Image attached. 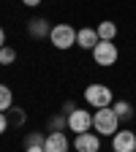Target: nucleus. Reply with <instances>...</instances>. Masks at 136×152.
<instances>
[{
    "label": "nucleus",
    "instance_id": "nucleus-20",
    "mask_svg": "<svg viewBox=\"0 0 136 152\" xmlns=\"http://www.w3.org/2000/svg\"><path fill=\"white\" fill-rule=\"evenodd\" d=\"M25 152H44V147H25Z\"/></svg>",
    "mask_w": 136,
    "mask_h": 152
},
{
    "label": "nucleus",
    "instance_id": "nucleus-16",
    "mask_svg": "<svg viewBox=\"0 0 136 152\" xmlns=\"http://www.w3.org/2000/svg\"><path fill=\"white\" fill-rule=\"evenodd\" d=\"M49 128H52V130H63V128H68V117H52V120H49Z\"/></svg>",
    "mask_w": 136,
    "mask_h": 152
},
{
    "label": "nucleus",
    "instance_id": "nucleus-8",
    "mask_svg": "<svg viewBox=\"0 0 136 152\" xmlns=\"http://www.w3.org/2000/svg\"><path fill=\"white\" fill-rule=\"evenodd\" d=\"M68 136L63 130H52L49 136H46V141H44V152H68Z\"/></svg>",
    "mask_w": 136,
    "mask_h": 152
},
{
    "label": "nucleus",
    "instance_id": "nucleus-17",
    "mask_svg": "<svg viewBox=\"0 0 136 152\" xmlns=\"http://www.w3.org/2000/svg\"><path fill=\"white\" fill-rule=\"evenodd\" d=\"M11 122L14 125H22L25 122V111L22 109H11Z\"/></svg>",
    "mask_w": 136,
    "mask_h": 152
},
{
    "label": "nucleus",
    "instance_id": "nucleus-3",
    "mask_svg": "<svg viewBox=\"0 0 136 152\" xmlns=\"http://www.w3.org/2000/svg\"><path fill=\"white\" fill-rule=\"evenodd\" d=\"M49 41L54 44V49H71L74 44H76V30L71 27V25H54L52 27V33H49Z\"/></svg>",
    "mask_w": 136,
    "mask_h": 152
},
{
    "label": "nucleus",
    "instance_id": "nucleus-7",
    "mask_svg": "<svg viewBox=\"0 0 136 152\" xmlns=\"http://www.w3.org/2000/svg\"><path fill=\"white\" fill-rule=\"evenodd\" d=\"M112 149L114 152H133L136 149V133L133 130H117L112 136Z\"/></svg>",
    "mask_w": 136,
    "mask_h": 152
},
{
    "label": "nucleus",
    "instance_id": "nucleus-2",
    "mask_svg": "<svg viewBox=\"0 0 136 152\" xmlns=\"http://www.w3.org/2000/svg\"><path fill=\"white\" fill-rule=\"evenodd\" d=\"M85 101L93 106V109H106V106H112V90L106 87V84H87L85 87Z\"/></svg>",
    "mask_w": 136,
    "mask_h": 152
},
{
    "label": "nucleus",
    "instance_id": "nucleus-22",
    "mask_svg": "<svg viewBox=\"0 0 136 152\" xmlns=\"http://www.w3.org/2000/svg\"><path fill=\"white\" fill-rule=\"evenodd\" d=\"M133 152H136V149H133Z\"/></svg>",
    "mask_w": 136,
    "mask_h": 152
},
{
    "label": "nucleus",
    "instance_id": "nucleus-5",
    "mask_svg": "<svg viewBox=\"0 0 136 152\" xmlns=\"http://www.w3.org/2000/svg\"><path fill=\"white\" fill-rule=\"evenodd\" d=\"M65 117H68V130H74L76 136H79V133H87L93 128V114L87 109H74Z\"/></svg>",
    "mask_w": 136,
    "mask_h": 152
},
{
    "label": "nucleus",
    "instance_id": "nucleus-15",
    "mask_svg": "<svg viewBox=\"0 0 136 152\" xmlns=\"http://www.w3.org/2000/svg\"><path fill=\"white\" fill-rule=\"evenodd\" d=\"M14 60H16V52L11 46H3V49H0V65H11Z\"/></svg>",
    "mask_w": 136,
    "mask_h": 152
},
{
    "label": "nucleus",
    "instance_id": "nucleus-19",
    "mask_svg": "<svg viewBox=\"0 0 136 152\" xmlns=\"http://www.w3.org/2000/svg\"><path fill=\"white\" fill-rule=\"evenodd\" d=\"M22 3H25V6H30V8H35L38 3H41V0H22Z\"/></svg>",
    "mask_w": 136,
    "mask_h": 152
},
{
    "label": "nucleus",
    "instance_id": "nucleus-4",
    "mask_svg": "<svg viewBox=\"0 0 136 152\" xmlns=\"http://www.w3.org/2000/svg\"><path fill=\"white\" fill-rule=\"evenodd\" d=\"M117 57H120V52H117V46H114L112 41H98V46L93 49V60H95V65H101V68L114 65Z\"/></svg>",
    "mask_w": 136,
    "mask_h": 152
},
{
    "label": "nucleus",
    "instance_id": "nucleus-14",
    "mask_svg": "<svg viewBox=\"0 0 136 152\" xmlns=\"http://www.w3.org/2000/svg\"><path fill=\"white\" fill-rule=\"evenodd\" d=\"M44 141H46V136H41V133H27L25 136V147H44Z\"/></svg>",
    "mask_w": 136,
    "mask_h": 152
},
{
    "label": "nucleus",
    "instance_id": "nucleus-11",
    "mask_svg": "<svg viewBox=\"0 0 136 152\" xmlns=\"http://www.w3.org/2000/svg\"><path fill=\"white\" fill-rule=\"evenodd\" d=\"M112 109H114V114L125 122V120H131L133 117V106L128 103V101H117V103H112Z\"/></svg>",
    "mask_w": 136,
    "mask_h": 152
},
{
    "label": "nucleus",
    "instance_id": "nucleus-18",
    "mask_svg": "<svg viewBox=\"0 0 136 152\" xmlns=\"http://www.w3.org/2000/svg\"><path fill=\"white\" fill-rule=\"evenodd\" d=\"M6 128H8V120H6V114H3V111H0V133H3Z\"/></svg>",
    "mask_w": 136,
    "mask_h": 152
},
{
    "label": "nucleus",
    "instance_id": "nucleus-21",
    "mask_svg": "<svg viewBox=\"0 0 136 152\" xmlns=\"http://www.w3.org/2000/svg\"><path fill=\"white\" fill-rule=\"evenodd\" d=\"M6 46V33H3V27H0V49Z\"/></svg>",
    "mask_w": 136,
    "mask_h": 152
},
{
    "label": "nucleus",
    "instance_id": "nucleus-12",
    "mask_svg": "<svg viewBox=\"0 0 136 152\" xmlns=\"http://www.w3.org/2000/svg\"><path fill=\"white\" fill-rule=\"evenodd\" d=\"M114 35H117V25H114V22L106 19V22L98 25V38H101V41H112Z\"/></svg>",
    "mask_w": 136,
    "mask_h": 152
},
{
    "label": "nucleus",
    "instance_id": "nucleus-6",
    "mask_svg": "<svg viewBox=\"0 0 136 152\" xmlns=\"http://www.w3.org/2000/svg\"><path fill=\"white\" fill-rule=\"evenodd\" d=\"M74 149L76 152H101V136L98 133H79L74 139Z\"/></svg>",
    "mask_w": 136,
    "mask_h": 152
},
{
    "label": "nucleus",
    "instance_id": "nucleus-13",
    "mask_svg": "<svg viewBox=\"0 0 136 152\" xmlns=\"http://www.w3.org/2000/svg\"><path fill=\"white\" fill-rule=\"evenodd\" d=\"M8 109H14V92L11 87L0 84V111H8Z\"/></svg>",
    "mask_w": 136,
    "mask_h": 152
},
{
    "label": "nucleus",
    "instance_id": "nucleus-1",
    "mask_svg": "<svg viewBox=\"0 0 136 152\" xmlns=\"http://www.w3.org/2000/svg\"><path fill=\"white\" fill-rule=\"evenodd\" d=\"M93 128L98 130V136H114L120 128V117L114 114V109H98L93 114Z\"/></svg>",
    "mask_w": 136,
    "mask_h": 152
},
{
    "label": "nucleus",
    "instance_id": "nucleus-10",
    "mask_svg": "<svg viewBox=\"0 0 136 152\" xmlns=\"http://www.w3.org/2000/svg\"><path fill=\"white\" fill-rule=\"evenodd\" d=\"M27 30H30V35H33V38H44V35H49V33H52V27H49L46 19H33V22L27 25Z\"/></svg>",
    "mask_w": 136,
    "mask_h": 152
},
{
    "label": "nucleus",
    "instance_id": "nucleus-9",
    "mask_svg": "<svg viewBox=\"0 0 136 152\" xmlns=\"http://www.w3.org/2000/svg\"><path fill=\"white\" fill-rule=\"evenodd\" d=\"M98 41H101V38H98V30H93V27H82L79 33H76V46H82V49H95V46H98Z\"/></svg>",
    "mask_w": 136,
    "mask_h": 152
}]
</instances>
